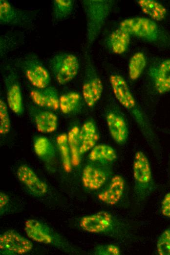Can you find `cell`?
<instances>
[{
	"label": "cell",
	"instance_id": "cell-5",
	"mask_svg": "<svg viewBox=\"0 0 170 255\" xmlns=\"http://www.w3.org/2000/svg\"><path fill=\"white\" fill-rule=\"evenodd\" d=\"M48 65L56 81L61 85H64L73 80L80 68L77 57L66 52H60L54 55L49 60Z\"/></svg>",
	"mask_w": 170,
	"mask_h": 255
},
{
	"label": "cell",
	"instance_id": "cell-11",
	"mask_svg": "<svg viewBox=\"0 0 170 255\" xmlns=\"http://www.w3.org/2000/svg\"><path fill=\"white\" fill-rule=\"evenodd\" d=\"M111 173L109 164L90 161L83 169V185L89 190H98L108 181Z\"/></svg>",
	"mask_w": 170,
	"mask_h": 255
},
{
	"label": "cell",
	"instance_id": "cell-4",
	"mask_svg": "<svg viewBox=\"0 0 170 255\" xmlns=\"http://www.w3.org/2000/svg\"><path fill=\"white\" fill-rule=\"evenodd\" d=\"M134 193L140 201L145 200L151 192L153 184L149 160L141 151L137 152L133 163Z\"/></svg>",
	"mask_w": 170,
	"mask_h": 255
},
{
	"label": "cell",
	"instance_id": "cell-9",
	"mask_svg": "<svg viewBox=\"0 0 170 255\" xmlns=\"http://www.w3.org/2000/svg\"><path fill=\"white\" fill-rule=\"evenodd\" d=\"M27 236L36 242L62 248L64 242L61 237L48 225L34 219L27 220L24 223Z\"/></svg>",
	"mask_w": 170,
	"mask_h": 255
},
{
	"label": "cell",
	"instance_id": "cell-34",
	"mask_svg": "<svg viewBox=\"0 0 170 255\" xmlns=\"http://www.w3.org/2000/svg\"><path fill=\"white\" fill-rule=\"evenodd\" d=\"M161 212L164 217L170 218V192L166 194L162 201Z\"/></svg>",
	"mask_w": 170,
	"mask_h": 255
},
{
	"label": "cell",
	"instance_id": "cell-14",
	"mask_svg": "<svg viewBox=\"0 0 170 255\" xmlns=\"http://www.w3.org/2000/svg\"><path fill=\"white\" fill-rule=\"evenodd\" d=\"M17 176L19 180L26 187L32 195L42 197L47 192V184L29 166L25 164L21 165L17 169Z\"/></svg>",
	"mask_w": 170,
	"mask_h": 255
},
{
	"label": "cell",
	"instance_id": "cell-26",
	"mask_svg": "<svg viewBox=\"0 0 170 255\" xmlns=\"http://www.w3.org/2000/svg\"><path fill=\"white\" fill-rule=\"evenodd\" d=\"M80 128L77 126L73 127L67 133V141L70 149L71 163L73 166H78L81 162V155L80 153V141L79 139Z\"/></svg>",
	"mask_w": 170,
	"mask_h": 255
},
{
	"label": "cell",
	"instance_id": "cell-30",
	"mask_svg": "<svg viewBox=\"0 0 170 255\" xmlns=\"http://www.w3.org/2000/svg\"><path fill=\"white\" fill-rule=\"evenodd\" d=\"M156 251L159 255H170V226L159 235L156 242Z\"/></svg>",
	"mask_w": 170,
	"mask_h": 255
},
{
	"label": "cell",
	"instance_id": "cell-33",
	"mask_svg": "<svg viewBox=\"0 0 170 255\" xmlns=\"http://www.w3.org/2000/svg\"><path fill=\"white\" fill-rule=\"evenodd\" d=\"M12 36H4L0 38V54L2 55L16 46V41Z\"/></svg>",
	"mask_w": 170,
	"mask_h": 255
},
{
	"label": "cell",
	"instance_id": "cell-29",
	"mask_svg": "<svg viewBox=\"0 0 170 255\" xmlns=\"http://www.w3.org/2000/svg\"><path fill=\"white\" fill-rule=\"evenodd\" d=\"M74 6L72 0H54L52 11L54 19L57 21L68 18L72 13Z\"/></svg>",
	"mask_w": 170,
	"mask_h": 255
},
{
	"label": "cell",
	"instance_id": "cell-12",
	"mask_svg": "<svg viewBox=\"0 0 170 255\" xmlns=\"http://www.w3.org/2000/svg\"><path fill=\"white\" fill-rule=\"evenodd\" d=\"M32 242L14 230H8L0 235V252L2 255H21L29 253Z\"/></svg>",
	"mask_w": 170,
	"mask_h": 255
},
{
	"label": "cell",
	"instance_id": "cell-21",
	"mask_svg": "<svg viewBox=\"0 0 170 255\" xmlns=\"http://www.w3.org/2000/svg\"><path fill=\"white\" fill-rule=\"evenodd\" d=\"M37 130L42 133H51L58 128V118L53 112L49 110H39L35 116Z\"/></svg>",
	"mask_w": 170,
	"mask_h": 255
},
{
	"label": "cell",
	"instance_id": "cell-8",
	"mask_svg": "<svg viewBox=\"0 0 170 255\" xmlns=\"http://www.w3.org/2000/svg\"><path fill=\"white\" fill-rule=\"evenodd\" d=\"M20 65L30 83L37 89H43L50 84L51 77L47 69L34 54L23 58Z\"/></svg>",
	"mask_w": 170,
	"mask_h": 255
},
{
	"label": "cell",
	"instance_id": "cell-22",
	"mask_svg": "<svg viewBox=\"0 0 170 255\" xmlns=\"http://www.w3.org/2000/svg\"><path fill=\"white\" fill-rule=\"evenodd\" d=\"M137 3L142 11L149 19L160 22L167 17L168 11L165 6L160 2L154 0H138Z\"/></svg>",
	"mask_w": 170,
	"mask_h": 255
},
{
	"label": "cell",
	"instance_id": "cell-23",
	"mask_svg": "<svg viewBox=\"0 0 170 255\" xmlns=\"http://www.w3.org/2000/svg\"><path fill=\"white\" fill-rule=\"evenodd\" d=\"M115 150L110 146L101 144L95 145L90 151V161L109 164L117 158Z\"/></svg>",
	"mask_w": 170,
	"mask_h": 255
},
{
	"label": "cell",
	"instance_id": "cell-7",
	"mask_svg": "<svg viewBox=\"0 0 170 255\" xmlns=\"http://www.w3.org/2000/svg\"><path fill=\"white\" fill-rule=\"evenodd\" d=\"M109 81L116 100L131 113L139 124L142 123V114L125 78L120 75L114 74L110 76Z\"/></svg>",
	"mask_w": 170,
	"mask_h": 255
},
{
	"label": "cell",
	"instance_id": "cell-18",
	"mask_svg": "<svg viewBox=\"0 0 170 255\" xmlns=\"http://www.w3.org/2000/svg\"><path fill=\"white\" fill-rule=\"evenodd\" d=\"M130 34L124 29L118 27L111 32L105 40L108 50L116 54H122L128 50Z\"/></svg>",
	"mask_w": 170,
	"mask_h": 255
},
{
	"label": "cell",
	"instance_id": "cell-20",
	"mask_svg": "<svg viewBox=\"0 0 170 255\" xmlns=\"http://www.w3.org/2000/svg\"><path fill=\"white\" fill-rule=\"evenodd\" d=\"M81 155L90 151L95 145L99 139L97 130L94 123L91 121L85 122L79 131Z\"/></svg>",
	"mask_w": 170,
	"mask_h": 255
},
{
	"label": "cell",
	"instance_id": "cell-10",
	"mask_svg": "<svg viewBox=\"0 0 170 255\" xmlns=\"http://www.w3.org/2000/svg\"><path fill=\"white\" fill-rule=\"evenodd\" d=\"M33 11L19 9L7 0H0V24L2 25L26 28L35 18Z\"/></svg>",
	"mask_w": 170,
	"mask_h": 255
},
{
	"label": "cell",
	"instance_id": "cell-2",
	"mask_svg": "<svg viewBox=\"0 0 170 255\" xmlns=\"http://www.w3.org/2000/svg\"><path fill=\"white\" fill-rule=\"evenodd\" d=\"M81 3L86 21V42L90 46L101 33L114 2L110 0H83Z\"/></svg>",
	"mask_w": 170,
	"mask_h": 255
},
{
	"label": "cell",
	"instance_id": "cell-13",
	"mask_svg": "<svg viewBox=\"0 0 170 255\" xmlns=\"http://www.w3.org/2000/svg\"><path fill=\"white\" fill-rule=\"evenodd\" d=\"M155 91L162 95L170 92V59H166L152 65L149 71Z\"/></svg>",
	"mask_w": 170,
	"mask_h": 255
},
{
	"label": "cell",
	"instance_id": "cell-6",
	"mask_svg": "<svg viewBox=\"0 0 170 255\" xmlns=\"http://www.w3.org/2000/svg\"><path fill=\"white\" fill-rule=\"evenodd\" d=\"M103 85L99 77L90 56L85 52V77L82 86V96L86 104L93 107L100 99Z\"/></svg>",
	"mask_w": 170,
	"mask_h": 255
},
{
	"label": "cell",
	"instance_id": "cell-15",
	"mask_svg": "<svg viewBox=\"0 0 170 255\" xmlns=\"http://www.w3.org/2000/svg\"><path fill=\"white\" fill-rule=\"evenodd\" d=\"M30 96L33 102L39 107L51 110L59 109L60 97L53 86L33 89L30 92Z\"/></svg>",
	"mask_w": 170,
	"mask_h": 255
},
{
	"label": "cell",
	"instance_id": "cell-16",
	"mask_svg": "<svg viewBox=\"0 0 170 255\" xmlns=\"http://www.w3.org/2000/svg\"><path fill=\"white\" fill-rule=\"evenodd\" d=\"M125 187L124 178L120 175L112 177L107 187L98 194V199L108 205H115L122 198Z\"/></svg>",
	"mask_w": 170,
	"mask_h": 255
},
{
	"label": "cell",
	"instance_id": "cell-27",
	"mask_svg": "<svg viewBox=\"0 0 170 255\" xmlns=\"http://www.w3.org/2000/svg\"><path fill=\"white\" fill-rule=\"evenodd\" d=\"M147 65V59L144 53L137 52L130 58L128 66V73L132 80L137 79L143 72Z\"/></svg>",
	"mask_w": 170,
	"mask_h": 255
},
{
	"label": "cell",
	"instance_id": "cell-3",
	"mask_svg": "<svg viewBox=\"0 0 170 255\" xmlns=\"http://www.w3.org/2000/svg\"><path fill=\"white\" fill-rule=\"evenodd\" d=\"M79 226L86 232L111 236H121L125 232L124 224L106 211L83 216L79 221Z\"/></svg>",
	"mask_w": 170,
	"mask_h": 255
},
{
	"label": "cell",
	"instance_id": "cell-24",
	"mask_svg": "<svg viewBox=\"0 0 170 255\" xmlns=\"http://www.w3.org/2000/svg\"><path fill=\"white\" fill-rule=\"evenodd\" d=\"M82 105L81 95L76 92L70 91L59 97V109L64 114H70L78 111Z\"/></svg>",
	"mask_w": 170,
	"mask_h": 255
},
{
	"label": "cell",
	"instance_id": "cell-17",
	"mask_svg": "<svg viewBox=\"0 0 170 255\" xmlns=\"http://www.w3.org/2000/svg\"><path fill=\"white\" fill-rule=\"evenodd\" d=\"M106 121L113 140L118 144H124L128 137V130L124 117L117 112L111 111L107 114Z\"/></svg>",
	"mask_w": 170,
	"mask_h": 255
},
{
	"label": "cell",
	"instance_id": "cell-25",
	"mask_svg": "<svg viewBox=\"0 0 170 255\" xmlns=\"http://www.w3.org/2000/svg\"><path fill=\"white\" fill-rule=\"evenodd\" d=\"M33 148L37 156L44 161H50L55 157V147L46 137H37L34 141Z\"/></svg>",
	"mask_w": 170,
	"mask_h": 255
},
{
	"label": "cell",
	"instance_id": "cell-31",
	"mask_svg": "<svg viewBox=\"0 0 170 255\" xmlns=\"http://www.w3.org/2000/svg\"><path fill=\"white\" fill-rule=\"evenodd\" d=\"M11 129V121L8 105L2 99L0 100V133L7 134Z\"/></svg>",
	"mask_w": 170,
	"mask_h": 255
},
{
	"label": "cell",
	"instance_id": "cell-19",
	"mask_svg": "<svg viewBox=\"0 0 170 255\" xmlns=\"http://www.w3.org/2000/svg\"><path fill=\"white\" fill-rule=\"evenodd\" d=\"M8 107L15 114L19 115L23 111V104L21 87L14 76H10L7 85Z\"/></svg>",
	"mask_w": 170,
	"mask_h": 255
},
{
	"label": "cell",
	"instance_id": "cell-1",
	"mask_svg": "<svg viewBox=\"0 0 170 255\" xmlns=\"http://www.w3.org/2000/svg\"><path fill=\"white\" fill-rule=\"evenodd\" d=\"M119 27L130 35L149 43L162 47L170 46V35L156 22L143 17L127 18L120 24Z\"/></svg>",
	"mask_w": 170,
	"mask_h": 255
},
{
	"label": "cell",
	"instance_id": "cell-32",
	"mask_svg": "<svg viewBox=\"0 0 170 255\" xmlns=\"http://www.w3.org/2000/svg\"><path fill=\"white\" fill-rule=\"evenodd\" d=\"M119 247L112 244L100 245L95 247L93 253L97 255H119Z\"/></svg>",
	"mask_w": 170,
	"mask_h": 255
},
{
	"label": "cell",
	"instance_id": "cell-28",
	"mask_svg": "<svg viewBox=\"0 0 170 255\" xmlns=\"http://www.w3.org/2000/svg\"><path fill=\"white\" fill-rule=\"evenodd\" d=\"M56 141L62 158L63 168L65 172L69 173L71 171L72 165L67 135L61 133L57 136Z\"/></svg>",
	"mask_w": 170,
	"mask_h": 255
},
{
	"label": "cell",
	"instance_id": "cell-35",
	"mask_svg": "<svg viewBox=\"0 0 170 255\" xmlns=\"http://www.w3.org/2000/svg\"><path fill=\"white\" fill-rule=\"evenodd\" d=\"M9 202V198L8 196L3 192H0V214L3 213L6 207L7 206Z\"/></svg>",
	"mask_w": 170,
	"mask_h": 255
}]
</instances>
